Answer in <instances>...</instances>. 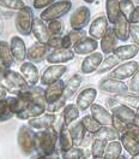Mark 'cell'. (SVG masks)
<instances>
[{"label":"cell","instance_id":"cell-1","mask_svg":"<svg viewBox=\"0 0 139 159\" xmlns=\"http://www.w3.org/2000/svg\"><path fill=\"white\" fill-rule=\"evenodd\" d=\"M59 141V130L54 125L35 133V152L37 156H52L55 152Z\"/></svg>","mask_w":139,"mask_h":159},{"label":"cell","instance_id":"cell-2","mask_svg":"<svg viewBox=\"0 0 139 159\" xmlns=\"http://www.w3.org/2000/svg\"><path fill=\"white\" fill-rule=\"evenodd\" d=\"M71 9H72V1L71 0H59V1L53 2L47 9L42 11L40 17L46 23H48L50 20H60L66 13H69V11H71Z\"/></svg>","mask_w":139,"mask_h":159},{"label":"cell","instance_id":"cell-3","mask_svg":"<svg viewBox=\"0 0 139 159\" xmlns=\"http://www.w3.org/2000/svg\"><path fill=\"white\" fill-rule=\"evenodd\" d=\"M35 133L28 124L20 125L17 134V142L24 156H31L35 152Z\"/></svg>","mask_w":139,"mask_h":159},{"label":"cell","instance_id":"cell-4","mask_svg":"<svg viewBox=\"0 0 139 159\" xmlns=\"http://www.w3.org/2000/svg\"><path fill=\"white\" fill-rule=\"evenodd\" d=\"M34 12L30 6H25L24 9L17 11L15 25L16 29L23 36H29L32 34V24H34Z\"/></svg>","mask_w":139,"mask_h":159},{"label":"cell","instance_id":"cell-5","mask_svg":"<svg viewBox=\"0 0 139 159\" xmlns=\"http://www.w3.org/2000/svg\"><path fill=\"white\" fill-rule=\"evenodd\" d=\"M91 18V12L88 6H78L76 10L71 13L70 17V27L73 30H83Z\"/></svg>","mask_w":139,"mask_h":159},{"label":"cell","instance_id":"cell-6","mask_svg":"<svg viewBox=\"0 0 139 159\" xmlns=\"http://www.w3.org/2000/svg\"><path fill=\"white\" fill-rule=\"evenodd\" d=\"M139 69V63L137 60H127L119 64L109 72V77L120 81H125L127 79H131L134 72Z\"/></svg>","mask_w":139,"mask_h":159},{"label":"cell","instance_id":"cell-7","mask_svg":"<svg viewBox=\"0 0 139 159\" xmlns=\"http://www.w3.org/2000/svg\"><path fill=\"white\" fill-rule=\"evenodd\" d=\"M66 71H67V68L64 64H50L48 68H46V70L41 75V86L46 87L50 83L60 80L66 74Z\"/></svg>","mask_w":139,"mask_h":159},{"label":"cell","instance_id":"cell-8","mask_svg":"<svg viewBox=\"0 0 139 159\" xmlns=\"http://www.w3.org/2000/svg\"><path fill=\"white\" fill-rule=\"evenodd\" d=\"M99 90H102V92H104V93L114 94V95L126 94V93L129 92L128 86H127L124 81L112 79V77L102 80V81L99 82Z\"/></svg>","mask_w":139,"mask_h":159},{"label":"cell","instance_id":"cell-9","mask_svg":"<svg viewBox=\"0 0 139 159\" xmlns=\"http://www.w3.org/2000/svg\"><path fill=\"white\" fill-rule=\"evenodd\" d=\"M109 20L107 18V16L104 15H101V16H97L94 20H91L89 25V36L94 38L96 40H101L104 34L108 31L109 29Z\"/></svg>","mask_w":139,"mask_h":159},{"label":"cell","instance_id":"cell-10","mask_svg":"<svg viewBox=\"0 0 139 159\" xmlns=\"http://www.w3.org/2000/svg\"><path fill=\"white\" fill-rule=\"evenodd\" d=\"M103 53L102 52H94L91 54L85 56V58L83 59L80 64V71L84 75H90L92 72H96L99 70V65L103 61Z\"/></svg>","mask_w":139,"mask_h":159},{"label":"cell","instance_id":"cell-11","mask_svg":"<svg viewBox=\"0 0 139 159\" xmlns=\"http://www.w3.org/2000/svg\"><path fill=\"white\" fill-rule=\"evenodd\" d=\"M96 98H97V89L94 87H86L78 93V95L76 98V105L78 106L80 112L86 111L95 102Z\"/></svg>","mask_w":139,"mask_h":159},{"label":"cell","instance_id":"cell-12","mask_svg":"<svg viewBox=\"0 0 139 159\" xmlns=\"http://www.w3.org/2000/svg\"><path fill=\"white\" fill-rule=\"evenodd\" d=\"M74 57H76V53L72 48L61 47L58 50L50 51L46 60L48 61V64H65V63L73 60Z\"/></svg>","mask_w":139,"mask_h":159},{"label":"cell","instance_id":"cell-13","mask_svg":"<svg viewBox=\"0 0 139 159\" xmlns=\"http://www.w3.org/2000/svg\"><path fill=\"white\" fill-rule=\"evenodd\" d=\"M113 30L119 41L126 42L131 38V22L125 15L120 13L118 20L113 24Z\"/></svg>","mask_w":139,"mask_h":159},{"label":"cell","instance_id":"cell-14","mask_svg":"<svg viewBox=\"0 0 139 159\" xmlns=\"http://www.w3.org/2000/svg\"><path fill=\"white\" fill-rule=\"evenodd\" d=\"M49 53V48L46 43H42V42H39L36 41L35 43H32L28 48V52H27V59L34 63V64H37V63H41L42 60H44L47 58Z\"/></svg>","mask_w":139,"mask_h":159},{"label":"cell","instance_id":"cell-15","mask_svg":"<svg viewBox=\"0 0 139 159\" xmlns=\"http://www.w3.org/2000/svg\"><path fill=\"white\" fill-rule=\"evenodd\" d=\"M90 115L99 122L102 127L113 124V113L101 104H92L90 107Z\"/></svg>","mask_w":139,"mask_h":159},{"label":"cell","instance_id":"cell-16","mask_svg":"<svg viewBox=\"0 0 139 159\" xmlns=\"http://www.w3.org/2000/svg\"><path fill=\"white\" fill-rule=\"evenodd\" d=\"M20 74L23 75V77L27 80V82L29 83L30 87H34V86H37V83L40 82V72L37 66L31 63L29 60H25L20 64Z\"/></svg>","mask_w":139,"mask_h":159},{"label":"cell","instance_id":"cell-17","mask_svg":"<svg viewBox=\"0 0 139 159\" xmlns=\"http://www.w3.org/2000/svg\"><path fill=\"white\" fill-rule=\"evenodd\" d=\"M57 120L55 113H50V112H44L37 117H34L28 120V125L34 130H44L49 128L52 125H54Z\"/></svg>","mask_w":139,"mask_h":159},{"label":"cell","instance_id":"cell-18","mask_svg":"<svg viewBox=\"0 0 139 159\" xmlns=\"http://www.w3.org/2000/svg\"><path fill=\"white\" fill-rule=\"evenodd\" d=\"M10 47H11V52H12V56L16 61L18 63H23L27 59V52H28V48L25 46V42L24 40L22 39L18 35H15L11 38L10 41Z\"/></svg>","mask_w":139,"mask_h":159},{"label":"cell","instance_id":"cell-19","mask_svg":"<svg viewBox=\"0 0 139 159\" xmlns=\"http://www.w3.org/2000/svg\"><path fill=\"white\" fill-rule=\"evenodd\" d=\"M99 41L91 36H85L80 40L79 42L72 48L77 56H88L94 52H96L99 48Z\"/></svg>","mask_w":139,"mask_h":159},{"label":"cell","instance_id":"cell-20","mask_svg":"<svg viewBox=\"0 0 139 159\" xmlns=\"http://www.w3.org/2000/svg\"><path fill=\"white\" fill-rule=\"evenodd\" d=\"M112 113L114 117L126 123V124H133L134 123V118H136V110L126 106V105H122V104H118L115 105L114 107H112Z\"/></svg>","mask_w":139,"mask_h":159},{"label":"cell","instance_id":"cell-21","mask_svg":"<svg viewBox=\"0 0 139 159\" xmlns=\"http://www.w3.org/2000/svg\"><path fill=\"white\" fill-rule=\"evenodd\" d=\"M65 83L62 80L60 79L53 83H50L48 86H46L44 88V97L47 99V102H53L55 100H58L61 98L65 93Z\"/></svg>","mask_w":139,"mask_h":159},{"label":"cell","instance_id":"cell-22","mask_svg":"<svg viewBox=\"0 0 139 159\" xmlns=\"http://www.w3.org/2000/svg\"><path fill=\"white\" fill-rule=\"evenodd\" d=\"M19 95H23L27 99L29 100L30 102H35V104H39V105H42L44 107H47L48 102H47V99L44 97V88L43 86H34V87H30L28 90L20 93Z\"/></svg>","mask_w":139,"mask_h":159},{"label":"cell","instance_id":"cell-23","mask_svg":"<svg viewBox=\"0 0 139 159\" xmlns=\"http://www.w3.org/2000/svg\"><path fill=\"white\" fill-rule=\"evenodd\" d=\"M32 35L39 42L47 43L50 39V34L46 22L41 17H35L34 24H32Z\"/></svg>","mask_w":139,"mask_h":159},{"label":"cell","instance_id":"cell-24","mask_svg":"<svg viewBox=\"0 0 139 159\" xmlns=\"http://www.w3.org/2000/svg\"><path fill=\"white\" fill-rule=\"evenodd\" d=\"M139 47L133 43V45H121L116 46L115 50L113 51V54L120 60V61H127V60L133 59L136 56H138Z\"/></svg>","mask_w":139,"mask_h":159},{"label":"cell","instance_id":"cell-25","mask_svg":"<svg viewBox=\"0 0 139 159\" xmlns=\"http://www.w3.org/2000/svg\"><path fill=\"white\" fill-rule=\"evenodd\" d=\"M119 40L116 38V35L114 34V30L113 28H109L108 31L104 34V36L101 39L99 42V47H101V52L104 54V56H109L113 53V51L115 50V47L118 46L116 42Z\"/></svg>","mask_w":139,"mask_h":159},{"label":"cell","instance_id":"cell-26","mask_svg":"<svg viewBox=\"0 0 139 159\" xmlns=\"http://www.w3.org/2000/svg\"><path fill=\"white\" fill-rule=\"evenodd\" d=\"M120 141L122 143L124 149L128 153L129 156H137L139 154V141L128 130H126L125 133H122L120 135Z\"/></svg>","mask_w":139,"mask_h":159},{"label":"cell","instance_id":"cell-27","mask_svg":"<svg viewBox=\"0 0 139 159\" xmlns=\"http://www.w3.org/2000/svg\"><path fill=\"white\" fill-rule=\"evenodd\" d=\"M6 74H7V77H9L11 83H12V86L15 87V89L17 90L18 95H19L20 93H23V92H25V90H28L30 88L29 83L27 82V80L23 77V75L20 72L7 69Z\"/></svg>","mask_w":139,"mask_h":159},{"label":"cell","instance_id":"cell-28","mask_svg":"<svg viewBox=\"0 0 139 159\" xmlns=\"http://www.w3.org/2000/svg\"><path fill=\"white\" fill-rule=\"evenodd\" d=\"M58 143H59L60 153L65 152V151H69L70 148H72L74 146L71 131H70V127L65 125L64 122L61 123V127L59 129V141H58Z\"/></svg>","mask_w":139,"mask_h":159},{"label":"cell","instance_id":"cell-29","mask_svg":"<svg viewBox=\"0 0 139 159\" xmlns=\"http://www.w3.org/2000/svg\"><path fill=\"white\" fill-rule=\"evenodd\" d=\"M46 112V107L42 106V105H39V104H35V102H30L29 105L20 111L19 113L16 115V117L18 119H22V120H29V119L34 118V117H37L42 113Z\"/></svg>","mask_w":139,"mask_h":159},{"label":"cell","instance_id":"cell-30","mask_svg":"<svg viewBox=\"0 0 139 159\" xmlns=\"http://www.w3.org/2000/svg\"><path fill=\"white\" fill-rule=\"evenodd\" d=\"M15 58L12 56L10 47V42L5 40H0V63L6 66L7 69H11V66L15 64Z\"/></svg>","mask_w":139,"mask_h":159},{"label":"cell","instance_id":"cell-31","mask_svg":"<svg viewBox=\"0 0 139 159\" xmlns=\"http://www.w3.org/2000/svg\"><path fill=\"white\" fill-rule=\"evenodd\" d=\"M70 131H71V135H72L74 146H77V147L82 146L83 140L85 139V136H86V134H88V131L84 128L82 120H77V122H74L73 124H71V125H70Z\"/></svg>","mask_w":139,"mask_h":159},{"label":"cell","instance_id":"cell-32","mask_svg":"<svg viewBox=\"0 0 139 159\" xmlns=\"http://www.w3.org/2000/svg\"><path fill=\"white\" fill-rule=\"evenodd\" d=\"M60 156L62 159H88L91 156V149L82 147V146H79V147L73 146L69 151L61 152Z\"/></svg>","mask_w":139,"mask_h":159},{"label":"cell","instance_id":"cell-33","mask_svg":"<svg viewBox=\"0 0 139 159\" xmlns=\"http://www.w3.org/2000/svg\"><path fill=\"white\" fill-rule=\"evenodd\" d=\"M80 110L78 109V106L76 104H67L64 111H62V122L65 125L70 127L71 124H73L74 122H77V119L79 118Z\"/></svg>","mask_w":139,"mask_h":159},{"label":"cell","instance_id":"cell-34","mask_svg":"<svg viewBox=\"0 0 139 159\" xmlns=\"http://www.w3.org/2000/svg\"><path fill=\"white\" fill-rule=\"evenodd\" d=\"M85 38L84 30H71L66 35L62 36V47L65 48H73L80 40Z\"/></svg>","mask_w":139,"mask_h":159},{"label":"cell","instance_id":"cell-35","mask_svg":"<svg viewBox=\"0 0 139 159\" xmlns=\"http://www.w3.org/2000/svg\"><path fill=\"white\" fill-rule=\"evenodd\" d=\"M82 83H83V76L82 75H79V74L72 75L69 79V81L65 83V93H64V95L67 99H70L71 97H73Z\"/></svg>","mask_w":139,"mask_h":159},{"label":"cell","instance_id":"cell-36","mask_svg":"<svg viewBox=\"0 0 139 159\" xmlns=\"http://www.w3.org/2000/svg\"><path fill=\"white\" fill-rule=\"evenodd\" d=\"M6 99H7V102H9V106H10L11 111L15 115L19 113L20 111H23L30 104L29 100L27 99L25 97H23V95H10Z\"/></svg>","mask_w":139,"mask_h":159},{"label":"cell","instance_id":"cell-37","mask_svg":"<svg viewBox=\"0 0 139 159\" xmlns=\"http://www.w3.org/2000/svg\"><path fill=\"white\" fill-rule=\"evenodd\" d=\"M120 13V0H106V16L110 24L115 23Z\"/></svg>","mask_w":139,"mask_h":159},{"label":"cell","instance_id":"cell-38","mask_svg":"<svg viewBox=\"0 0 139 159\" xmlns=\"http://www.w3.org/2000/svg\"><path fill=\"white\" fill-rule=\"evenodd\" d=\"M120 135L121 134L114 127L107 125V127H101V129L94 135V138L107 140L109 142V141H114V140H120Z\"/></svg>","mask_w":139,"mask_h":159},{"label":"cell","instance_id":"cell-39","mask_svg":"<svg viewBox=\"0 0 139 159\" xmlns=\"http://www.w3.org/2000/svg\"><path fill=\"white\" fill-rule=\"evenodd\" d=\"M122 143L120 140H114V141H109L106 148V153H104V158L106 159H116L119 156L122 154Z\"/></svg>","mask_w":139,"mask_h":159},{"label":"cell","instance_id":"cell-40","mask_svg":"<svg viewBox=\"0 0 139 159\" xmlns=\"http://www.w3.org/2000/svg\"><path fill=\"white\" fill-rule=\"evenodd\" d=\"M119 64H120V60L112 53V54L107 56V57L103 59L102 64L99 65V70H97L96 72L99 74V75H101V74H106V72H108V71H112L115 66H118Z\"/></svg>","mask_w":139,"mask_h":159},{"label":"cell","instance_id":"cell-41","mask_svg":"<svg viewBox=\"0 0 139 159\" xmlns=\"http://www.w3.org/2000/svg\"><path fill=\"white\" fill-rule=\"evenodd\" d=\"M113 99L115 100L118 104L126 105V106H129V107H132V109H137V107L139 106V97L131 95V94H128V93L115 95Z\"/></svg>","mask_w":139,"mask_h":159},{"label":"cell","instance_id":"cell-42","mask_svg":"<svg viewBox=\"0 0 139 159\" xmlns=\"http://www.w3.org/2000/svg\"><path fill=\"white\" fill-rule=\"evenodd\" d=\"M108 141L103 139L95 138L91 143V157H104Z\"/></svg>","mask_w":139,"mask_h":159},{"label":"cell","instance_id":"cell-43","mask_svg":"<svg viewBox=\"0 0 139 159\" xmlns=\"http://www.w3.org/2000/svg\"><path fill=\"white\" fill-rule=\"evenodd\" d=\"M80 120H82V123H83L84 128L86 129V131L90 133V134H92V135H95V134L101 129V127H102L91 115H85V116H83Z\"/></svg>","mask_w":139,"mask_h":159},{"label":"cell","instance_id":"cell-44","mask_svg":"<svg viewBox=\"0 0 139 159\" xmlns=\"http://www.w3.org/2000/svg\"><path fill=\"white\" fill-rule=\"evenodd\" d=\"M27 6L24 0H0V7L11 11H19Z\"/></svg>","mask_w":139,"mask_h":159},{"label":"cell","instance_id":"cell-45","mask_svg":"<svg viewBox=\"0 0 139 159\" xmlns=\"http://www.w3.org/2000/svg\"><path fill=\"white\" fill-rule=\"evenodd\" d=\"M67 98L65 95H62L61 98H59L58 100L53 101V102H49L46 107V111L47 112H50V113H57L61 110H64V107L67 105Z\"/></svg>","mask_w":139,"mask_h":159},{"label":"cell","instance_id":"cell-46","mask_svg":"<svg viewBox=\"0 0 139 159\" xmlns=\"http://www.w3.org/2000/svg\"><path fill=\"white\" fill-rule=\"evenodd\" d=\"M15 116L16 115L11 111L10 106H9L7 99L0 100V122H6Z\"/></svg>","mask_w":139,"mask_h":159},{"label":"cell","instance_id":"cell-47","mask_svg":"<svg viewBox=\"0 0 139 159\" xmlns=\"http://www.w3.org/2000/svg\"><path fill=\"white\" fill-rule=\"evenodd\" d=\"M50 36H61L64 33V23L59 20H50L47 23Z\"/></svg>","mask_w":139,"mask_h":159},{"label":"cell","instance_id":"cell-48","mask_svg":"<svg viewBox=\"0 0 139 159\" xmlns=\"http://www.w3.org/2000/svg\"><path fill=\"white\" fill-rule=\"evenodd\" d=\"M134 9H136V5L133 0H120V11L127 18H129V16L132 15Z\"/></svg>","mask_w":139,"mask_h":159},{"label":"cell","instance_id":"cell-49","mask_svg":"<svg viewBox=\"0 0 139 159\" xmlns=\"http://www.w3.org/2000/svg\"><path fill=\"white\" fill-rule=\"evenodd\" d=\"M128 89L133 94H138L139 93V69L134 72V75L129 80Z\"/></svg>","mask_w":139,"mask_h":159},{"label":"cell","instance_id":"cell-50","mask_svg":"<svg viewBox=\"0 0 139 159\" xmlns=\"http://www.w3.org/2000/svg\"><path fill=\"white\" fill-rule=\"evenodd\" d=\"M49 50H58L62 47V36H50L49 41L46 43Z\"/></svg>","mask_w":139,"mask_h":159},{"label":"cell","instance_id":"cell-51","mask_svg":"<svg viewBox=\"0 0 139 159\" xmlns=\"http://www.w3.org/2000/svg\"><path fill=\"white\" fill-rule=\"evenodd\" d=\"M57 0H32V7L35 10H44Z\"/></svg>","mask_w":139,"mask_h":159},{"label":"cell","instance_id":"cell-52","mask_svg":"<svg viewBox=\"0 0 139 159\" xmlns=\"http://www.w3.org/2000/svg\"><path fill=\"white\" fill-rule=\"evenodd\" d=\"M112 127H114L115 129L119 131L120 134L125 133L126 130L128 129V124H126V123L119 120V119L116 118V117H114V116H113V124H112Z\"/></svg>","mask_w":139,"mask_h":159},{"label":"cell","instance_id":"cell-53","mask_svg":"<svg viewBox=\"0 0 139 159\" xmlns=\"http://www.w3.org/2000/svg\"><path fill=\"white\" fill-rule=\"evenodd\" d=\"M131 39L139 47V24H131Z\"/></svg>","mask_w":139,"mask_h":159},{"label":"cell","instance_id":"cell-54","mask_svg":"<svg viewBox=\"0 0 139 159\" xmlns=\"http://www.w3.org/2000/svg\"><path fill=\"white\" fill-rule=\"evenodd\" d=\"M128 20L131 22V24H139V5L136 6V9L132 12V15L129 16Z\"/></svg>","mask_w":139,"mask_h":159},{"label":"cell","instance_id":"cell-55","mask_svg":"<svg viewBox=\"0 0 139 159\" xmlns=\"http://www.w3.org/2000/svg\"><path fill=\"white\" fill-rule=\"evenodd\" d=\"M7 94H9V92L5 89L1 84H0V100H5L7 98Z\"/></svg>","mask_w":139,"mask_h":159},{"label":"cell","instance_id":"cell-56","mask_svg":"<svg viewBox=\"0 0 139 159\" xmlns=\"http://www.w3.org/2000/svg\"><path fill=\"white\" fill-rule=\"evenodd\" d=\"M133 125L139 127V106L136 109V118H134V123H133Z\"/></svg>","mask_w":139,"mask_h":159},{"label":"cell","instance_id":"cell-57","mask_svg":"<svg viewBox=\"0 0 139 159\" xmlns=\"http://www.w3.org/2000/svg\"><path fill=\"white\" fill-rule=\"evenodd\" d=\"M32 159H50V156H37Z\"/></svg>","mask_w":139,"mask_h":159},{"label":"cell","instance_id":"cell-58","mask_svg":"<svg viewBox=\"0 0 139 159\" xmlns=\"http://www.w3.org/2000/svg\"><path fill=\"white\" fill-rule=\"evenodd\" d=\"M50 159H62V158H61V156H59L58 153H54V154L50 156Z\"/></svg>","mask_w":139,"mask_h":159},{"label":"cell","instance_id":"cell-59","mask_svg":"<svg viewBox=\"0 0 139 159\" xmlns=\"http://www.w3.org/2000/svg\"><path fill=\"white\" fill-rule=\"evenodd\" d=\"M83 1H84V2H86V4H92L95 0H83Z\"/></svg>","mask_w":139,"mask_h":159},{"label":"cell","instance_id":"cell-60","mask_svg":"<svg viewBox=\"0 0 139 159\" xmlns=\"http://www.w3.org/2000/svg\"><path fill=\"white\" fill-rule=\"evenodd\" d=\"M116 159H127V157H126V156H122V154H121V156H119V157H118Z\"/></svg>","mask_w":139,"mask_h":159},{"label":"cell","instance_id":"cell-61","mask_svg":"<svg viewBox=\"0 0 139 159\" xmlns=\"http://www.w3.org/2000/svg\"><path fill=\"white\" fill-rule=\"evenodd\" d=\"M129 159H139V154H137V156H132Z\"/></svg>","mask_w":139,"mask_h":159},{"label":"cell","instance_id":"cell-62","mask_svg":"<svg viewBox=\"0 0 139 159\" xmlns=\"http://www.w3.org/2000/svg\"><path fill=\"white\" fill-rule=\"evenodd\" d=\"M92 159H106L104 157H92Z\"/></svg>","mask_w":139,"mask_h":159},{"label":"cell","instance_id":"cell-63","mask_svg":"<svg viewBox=\"0 0 139 159\" xmlns=\"http://www.w3.org/2000/svg\"><path fill=\"white\" fill-rule=\"evenodd\" d=\"M136 2H137V5H139V0H136Z\"/></svg>","mask_w":139,"mask_h":159},{"label":"cell","instance_id":"cell-64","mask_svg":"<svg viewBox=\"0 0 139 159\" xmlns=\"http://www.w3.org/2000/svg\"><path fill=\"white\" fill-rule=\"evenodd\" d=\"M0 30H1V22H0Z\"/></svg>","mask_w":139,"mask_h":159}]
</instances>
